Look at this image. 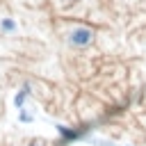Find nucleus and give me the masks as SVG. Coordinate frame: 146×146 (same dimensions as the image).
I'll return each instance as SVG.
<instances>
[{"label": "nucleus", "instance_id": "2", "mask_svg": "<svg viewBox=\"0 0 146 146\" xmlns=\"http://www.w3.org/2000/svg\"><path fill=\"white\" fill-rule=\"evenodd\" d=\"M0 30H2V32H14V30H16V23H14L11 18H2V21H0Z\"/></svg>", "mask_w": 146, "mask_h": 146}, {"label": "nucleus", "instance_id": "1", "mask_svg": "<svg viewBox=\"0 0 146 146\" xmlns=\"http://www.w3.org/2000/svg\"><path fill=\"white\" fill-rule=\"evenodd\" d=\"M71 41H75V43H87V41H89V32H87V30H75V32L71 34Z\"/></svg>", "mask_w": 146, "mask_h": 146}]
</instances>
